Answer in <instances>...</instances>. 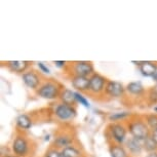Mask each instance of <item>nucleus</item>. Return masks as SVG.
I'll return each mask as SVG.
<instances>
[{"label": "nucleus", "mask_w": 157, "mask_h": 157, "mask_svg": "<svg viewBox=\"0 0 157 157\" xmlns=\"http://www.w3.org/2000/svg\"><path fill=\"white\" fill-rule=\"evenodd\" d=\"M127 130L132 138L137 140L144 141L145 139L150 137L151 129L147 125L146 121L142 117H132L128 121L125 122Z\"/></svg>", "instance_id": "obj_1"}, {"label": "nucleus", "mask_w": 157, "mask_h": 157, "mask_svg": "<svg viewBox=\"0 0 157 157\" xmlns=\"http://www.w3.org/2000/svg\"><path fill=\"white\" fill-rule=\"evenodd\" d=\"M63 90V86L58 81L54 79H48L42 82V84L37 88L36 94L38 97L45 100H56L60 98V94Z\"/></svg>", "instance_id": "obj_2"}, {"label": "nucleus", "mask_w": 157, "mask_h": 157, "mask_svg": "<svg viewBox=\"0 0 157 157\" xmlns=\"http://www.w3.org/2000/svg\"><path fill=\"white\" fill-rule=\"evenodd\" d=\"M67 72L71 73V76L90 77L94 74V67L91 62L88 61H74L70 62L66 67Z\"/></svg>", "instance_id": "obj_3"}, {"label": "nucleus", "mask_w": 157, "mask_h": 157, "mask_svg": "<svg viewBox=\"0 0 157 157\" xmlns=\"http://www.w3.org/2000/svg\"><path fill=\"white\" fill-rule=\"evenodd\" d=\"M11 150L13 152V155L19 157H28L31 152L30 141L24 134H17L11 144Z\"/></svg>", "instance_id": "obj_4"}, {"label": "nucleus", "mask_w": 157, "mask_h": 157, "mask_svg": "<svg viewBox=\"0 0 157 157\" xmlns=\"http://www.w3.org/2000/svg\"><path fill=\"white\" fill-rule=\"evenodd\" d=\"M108 79L99 73H94L90 77V90L87 94L91 97H99L105 94V88Z\"/></svg>", "instance_id": "obj_5"}, {"label": "nucleus", "mask_w": 157, "mask_h": 157, "mask_svg": "<svg viewBox=\"0 0 157 157\" xmlns=\"http://www.w3.org/2000/svg\"><path fill=\"white\" fill-rule=\"evenodd\" d=\"M108 132L110 134V138L112 139L113 143L122 145L126 140V134L128 130H127L125 123L112 122L108 126Z\"/></svg>", "instance_id": "obj_6"}, {"label": "nucleus", "mask_w": 157, "mask_h": 157, "mask_svg": "<svg viewBox=\"0 0 157 157\" xmlns=\"http://www.w3.org/2000/svg\"><path fill=\"white\" fill-rule=\"evenodd\" d=\"M54 114L57 119L65 122V121L73 120L77 115V110L76 107H74V106H69L66 105V104L60 103L56 106Z\"/></svg>", "instance_id": "obj_7"}, {"label": "nucleus", "mask_w": 157, "mask_h": 157, "mask_svg": "<svg viewBox=\"0 0 157 157\" xmlns=\"http://www.w3.org/2000/svg\"><path fill=\"white\" fill-rule=\"evenodd\" d=\"M22 79L24 84L28 88H31L33 90H37V88L43 82L41 75L35 70H28L27 72L22 74Z\"/></svg>", "instance_id": "obj_8"}, {"label": "nucleus", "mask_w": 157, "mask_h": 157, "mask_svg": "<svg viewBox=\"0 0 157 157\" xmlns=\"http://www.w3.org/2000/svg\"><path fill=\"white\" fill-rule=\"evenodd\" d=\"M74 141H75V138L72 135V132H69L67 130H62L55 136L54 143L52 146L59 150H63L64 148L73 145Z\"/></svg>", "instance_id": "obj_9"}, {"label": "nucleus", "mask_w": 157, "mask_h": 157, "mask_svg": "<svg viewBox=\"0 0 157 157\" xmlns=\"http://www.w3.org/2000/svg\"><path fill=\"white\" fill-rule=\"evenodd\" d=\"M125 91V87L123 86L122 83L118 81L108 80L104 94H106L109 98H112V99H116V98L122 97Z\"/></svg>", "instance_id": "obj_10"}, {"label": "nucleus", "mask_w": 157, "mask_h": 157, "mask_svg": "<svg viewBox=\"0 0 157 157\" xmlns=\"http://www.w3.org/2000/svg\"><path fill=\"white\" fill-rule=\"evenodd\" d=\"M132 63L138 65L142 75L146 77H154L157 72V63L152 61H132Z\"/></svg>", "instance_id": "obj_11"}, {"label": "nucleus", "mask_w": 157, "mask_h": 157, "mask_svg": "<svg viewBox=\"0 0 157 157\" xmlns=\"http://www.w3.org/2000/svg\"><path fill=\"white\" fill-rule=\"evenodd\" d=\"M71 84L77 93L87 94L90 90V77L83 76H71Z\"/></svg>", "instance_id": "obj_12"}, {"label": "nucleus", "mask_w": 157, "mask_h": 157, "mask_svg": "<svg viewBox=\"0 0 157 157\" xmlns=\"http://www.w3.org/2000/svg\"><path fill=\"white\" fill-rule=\"evenodd\" d=\"M31 64L32 63L29 61H7L5 63V66L11 72L24 74L28 71Z\"/></svg>", "instance_id": "obj_13"}, {"label": "nucleus", "mask_w": 157, "mask_h": 157, "mask_svg": "<svg viewBox=\"0 0 157 157\" xmlns=\"http://www.w3.org/2000/svg\"><path fill=\"white\" fill-rule=\"evenodd\" d=\"M125 146L132 155H141L143 152V143L135 138H128L125 140Z\"/></svg>", "instance_id": "obj_14"}, {"label": "nucleus", "mask_w": 157, "mask_h": 157, "mask_svg": "<svg viewBox=\"0 0 157 157\" xmlns=\"http://www.w3.org/2000/svg\"><path fill=\"white\" fill-rule=\"evenodd\" d=\"M59 99H60L61 103L76 107L77 100H76V97H75V91L68 90V88H63V90H62Z\"/></svg>", "instance_id": "obj_15"}, {"label": "nucleus", "mask_w": 157, "mask_h": 157, "mask_svg": "<svg viewBox=\"0 0 157 157\" xmlns=\"http://www.w3.org/2000/svg\"><path fill=\"white\" fill-rule=\"evenodd\" d=\"M109 153L111 157H128L126 149L122 145L111 142L109 144Z\"/></svg>", "instance_id": "obj_16"}, {"label": "nucleus", "mask_w": 157, "mask_h": 157, "mask_svg": "<svg viewBox=\"0 0 157 157\" xmlns=\"http://www.w3.org/2000/svg\"><path fill=\"white\" fill-rule=\"evenodd\" d=\"M16 124H17V128H20L21 130L25 132V130H28L31 128L33 122H32V119L29 115L21 114L20 116H17V118Z\"/></svg>", "instance_id": "obj_17"}, {"label": "nucleus", "mask_w": 157, "mask_h": 157, "mask_svg": "<svg viewBox=\"0 0 157 157\" xmlns=\"http://www.w3.org/2000/svg\"><path fill=\"white\" fill-rule=\"evenodd\" d=\"M125 90L132 96H142L145 94V87L142 85L141 82H130L125 86Z\"/></svg>", "instance_id": "obj_18"}, {"label": "nucleus", "mask_w": 157, "mask_h": 157, "mask_svg": "<svg viewBox=\"0 0 157 157\" xmlns=\"http://www.w3.org/2000/svg\"><path fill=\"white\" fill-rule=\"evenodd\" d=\"M62 154L65 157H82V151L78 146H76L75 144L68 146L66 148H64L63 150H61Z\"/></svg>", "instance_id": "obj_19"}, {"label": "nucleus", "mask_w": 157, "mask_h": 157, "mask_svg": "<svg viewBox=\"0 0 157 157\" xmlns=\"http://www.w3.org/2000/svg\"><path fill=\"white\" fill-rule=\"evenodd\" d=\"M142 143H143L144 150L147 151L148 153L156 152L157 151V144L151 137H148L147 139H145L144 141H142Z\"/></svg>", "instance_id": "obj_20"}, {"label": "nucleus", "mask_w": 157, "mask_h": 157, "mask_svg": "<svg viewBox=\"0 0 157 157\" xmlns=\"http://www.w3.org/2000/svg\"><path fill=\"white\" fill-rule=\"evenodd\" d=\"M127 117H130V113L127 111H123V112H116V113H112L110 116H109V119L113 122H119L120 120L125 119Z\"/></svg>", "instance_id": "obj_21"}, {"label": "nucleus", "mask_w": 157, "mask_h": 157, "mask_svg": "<svg viewBox=\"0 0 157 157\" xmlns=\"http://www.w3.org/2000/svg\"><path fill=\"white\" fill-rule=\"evenodd\" d=\"M145 121H146L147 125L149 126V128L151 130L157 128V114H150L146 115L144 117Z\"/></svg>", "instance_id": "obj_22"}, {"label": "nucleus", "mask_w": 157, "mask_h": 157, "mask_svg": "<svg viewBox=\"0 0 157 157\" xmlns=\"http://www.w3.org/2000/svg\"><path fill=\"white\" fill-rule=\"evenodd\" d=\"M43 157H65V156L62 154L61 150L50 146L48 149L46 150V152H45V154H44Z\"/></svg>", "instance_id": "obj_23"}, {"label": "nucleus", "mask_w": 157, "mask_h": 157, "mask_svg": "<svg viewBox=\"0 0 157 157\" xmlns=\"http://www.w3.org/2000/svg\"><path fill=\"white\" fill-rule=\"evenodd\" d=\"M147 99L151 104H157V87H152L148 90Z\"/></svg>", "instance_id": "obj_24"}, {"label": "nucleus", "mask_w": 157, "mask_h": 157, "mask_svg": "<svg viewBox=\"0 0 157 157\" xmlns=\"http://www.w3.org/2000/svg\"><path fill=\"white\" fill-rule=\"evenodd\" d=\"M75 97H76L77 103H79L80 105H83L85 108H90V103H88V101L85 99L80 93H77V91H75Z\"/></svg>", "instance_id": "obj_25"}, {"label": "nucleus", "mask_w": 157, "mask_h": 157, "mask_svg": "<svg viewBox=\"0 0 157 157\" xmlns=\"http://www.w3.org/2000/svg\"><path fill=\"white\" fill-rule=\"evenodd\" d=\"M37 66H38V68H39V70L41 71V72H43L44 74H49L50 73L49 68L47 67L44 63H42V62H38Z\"/></svg>", "instance_id": "obj_26"}, {"label": "nucleus", "mask_w": 157, "mask_h": 157, "mask_svg": "<svg viewBox=\"0 0 157 157\" xmlns=\"http://www.w3.org/2000/svg\"><path fill=\"white\" fill-rule=\"evenodd\" d=\"M54 63L56 64V66L59 68H65V69H66V67L68 66V62L66 61H55Z\"/></svg>", "instance_id": "obj_27"}, {"label": "nucleus", "mask_w": 157, "mask_h": 157, "mask_svg": "<svg viewBox=\"0 0 157 157\" xmlns=\"http://www.w3.org/2000/svg\"><path fill=\"white\" fill-rule=\"evenodd\" d=\"M150 137L152 138L153 140L155 141V143L157 144V128L153 129V130H151V135H150Z\"/></svg>", "instance_id": "obj_28"}, {"label": "nucleus", "mask_w": 157, "mask_h": 157, "mask_svg": "<svg viewBox=\"0 0 157 157\" xmlns=\"http://www.w3.org/2000/svg\"><path fill=\"white\" fill-rule=\"evenodd\" d=\"M146 157H157V151H156V152L148 153V155H147Z\"/></svg>", "instance_id": "obj_29"}, {"label": "nucleus", "mask_w": 157, "mask_h": 157, "mask_svg": "<svg viewBox=\"0 0 157 157\" xmlns=\"http://www.w3.org/2000/svg\"><path fill=\"white\" fill-rule=\"evenodd\" d=\"M153 79H154V80H155V82H156V83H157V72H156V74H155V75H154Z\"/></svg>", "instance_id": "obj_30"}, {"label": "nucleus", "mask_w": 157, "mask_h": 157, "mask_svg": "<svg viewBox=\"0 0 157 157\" xmlns=\"http://www.w3.org/2000/svg\"><path fill=\"white\" fill-rule=\"evenodd\" d=\"M6 157H19V156H17V155H6Z\"/></svg>", "instance_id": "obj_31"}, {"label": "nucleus", "mask_w": 157, "mask_h": 157, "mask_svg": "<svg viewBox=\"0 0 157 157\" xmlns=\"http://www.w3.org/2000/svg\"><path fill=\"white\" fill-rule=\"evenodd\" d=\"M154 111L157 112V106H156V107H154Z\"/></svg>", "instance_id": "obj_32"}, {"label": "nucleus", "mask_w": 157, "mask_h": 157, "mask_svg": "<svg viewBox=\"0 0 157 157\" xmlns=\"http://www.w3.org/2000/svg\"><path fill=\"white\" fill-rule=\"evenodd\" d=\"M1 157H6V156H3V155H2V156H1Z\"/></svg>", "instance_id": "obj_33"}, {"label": "nucleus", "mask_w": 157, "mask_h": 157, "mask_svg": "<svg viewBox=\"0 0 157 157\" xmlns=\"http://www.w3.org/2000/svg\"><path fill=\"white\" fill-rule=\"evenodd\" d=\"M82 157H83V156H82Z\"/></svg>", "instance_id": "obj_34"}]
</instances>
